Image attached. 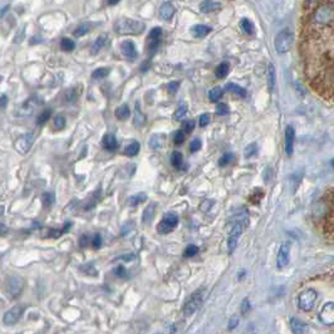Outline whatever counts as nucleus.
Segmentation results:
<instances>
[{
    "label": "nucleus",
    "mask_w": 334,
    "mask_h": 334,
    "mask_svg": "<svg viewBox=\"0 0 334 334\" xmlns=\"http://www.w3.org/2000/svg\"><path fill=\"white\" fill-rule=\"evenodd\" d=\"M6 233H8V228H6L4 224L0 223V236H3V235H5Z\"/></svg>",
    "instance_id": "55"
},
{
    "label": "nucleus",
    "mask_w": 334,
    "mask_h": 334,
    "mask_svg": "<svg viewBox=\"0 0 334 334\" xmlns=\"http://www.w3.org/2000/svg\"><path fill=\"white\" fill-rule=\"evenodd\" d=\"M305 1L309 4V5H317V4H319L322 0H305Z\"/></svg>",
    "instance_id": "57"
},
{
    "label": "nucleus",
    "mask_w": 334,
    "mask_h": 334,
    "mask_svg": "<svg viewBox=\"0 0 334 334\" xmlns=\"http://www.w3.org/2000/svg\"><path fill=\"white\" fill-rule=\"evenodd\" d=\"M202 303H203V289H200L198 290V292L194 293V294L187 299L186 303H185L184 310H182L185 317H191V315L202 305Z\"/></svg>",
    "instance_id": "5"
},
{
    "label": "nucleus",
    "mask_w": 334,
    "mask_h": 334,
    "mask_svg": "<svg viewBox=\"0 0 334 334\" xmlns=\"http://www.w3.org/2000/svg\"><path fill=\"white\" fill-rule=\"evenodd\" d=\"M155 214H156V205L155 203H150L147 207L143 211V216H142V223L148 225V224L152 223L153 217H155Z\"/></svg>",
    "instance_id": "20"
},
{
    "label": "nucleus",
    "mask_w": 334,
    "mask_h": 334,
    "mask_svg": "<svg viewBox=\"0 0 334 334\" xmlns=\"http://www.w3.org/2000/svg\"><path fill=\"white\" fill-rule=\"evenodd\" d=\"M185 138H186V134L184 131H177L175 134V137H173V141H175L176 145H181V143L185 142Z\"/></svg>",
    "instance_id": "43"
},
{
    "label": "nucleus",
    "mask_w": 334,
    "mask_h": 334,
    "mask_svg": "<svg viewBox=\"0 0 334 334\" xmlns=\"http://www.w3.org/2000/svg\"><path fill=\"white\" fill-rule=\"evenodd\" d=\"M210 32H211V28L207 27V25H202V24H198L192 28V33H194V35L195 36H198V38H202V36L207 35Z\"/></svg>",
    "instance_id": "22"
},
{
    "label": "nucleus",
    "mask_w": 334,
    "mask_h": 334,
    "mask_svg": "<svg viewBox=\"0 0 334 334\" xmlns=\"http://www.w3.org/2000/svg\"><path fill=\"white\" fill-rule=\"evenodd\" d=\"M146 200H147V195L143 194V192H141V194H137V195H134L128 199V205L134 207V206H137V205H139V203L145 202Z\"/></svg>",
    "instance_id": "24"
},
{
    "label": "nucleus",
    "mask_w": 334,
    "mask_h": 334,
    "mask_svg": "<svg viewBox=\"0 0 334 334\" xmlns=\"http://www.w3.org/2000/svg\"><path fill=\"white\" fill-rule=\"evenodd\" d=\"M161 34H162V29L161 28H153L152 31L150 32L148 34V39H147V49L151 54L155 53L160 44V39H161Z\"/></svg>",
    "instance_id": "12"
},
{
    "label": "nucleus",
    "mask_w": 334,
    "mask_h": 334,
    "mask_svg": "<svg viewBox=\"0 0 334 334\" xmlns=\"http://www.w3.org/2000/svg\"><path fill=\"white\" fill-rule=\"evenodd\" d=\"M175 11H176V9L172 4L165 3V4H162V6L160 8V17L167 22V20L172 19L173 15H175Z\"/></svg>",
    "instance_id": "17"
},
{
    "label": "nucleus",
    "mask_w": 334,
    "mask_h": 334,
    "mask_svg": "<svg viewBox=\"0 0 334 334\" xmlns=\"http://www.w3.org/2000/svg\"><path fill=\"white\" fill-rule=\"evenodd\" d=\"M290 328H292L293 333L297 334L305 333V332L308 331V326H306L304 322H301V319H298L297 317L290 318Z\"/></svg>",
    "instance_id": "18"
},
{
    "label": "nucleus",
    "mask_w": 334,
    "mask_h": 334,
    "mask_svg": "<svg viewBox=\"0 0 334 334\" xmlns=\"http://www.w3.org/2000/svg\"><path fill=\"white\" fill-rule=\"evenodd\" d=\"M239 323L240 318L237 317V315H233V317L230 318V320H229V329H230V331H234V329L239 326Z\"/></svg>",
    "instance_id": "48"
},
{
    "label": "nucleus",
    "mask_w": 334,
    "mask_h": 334,
    "mask_svg": "<svg viewBox=\"0 0 334 334\" xmlns=\"http://www.w3.org/2000/svg\"><path fill=\"white\" fill-rule=\"evenodd\" d=\"M6 289H8V293L11 297H18L23 290V280L19 276H11L8 279Z\"/></svg>",
    "instance_id": "13"
},
{
    "label": "nucleus",
    "mask_w": 334,
    "mask_h": 334,
    "mask_svg": "<svg viewBox=\"0 0 334 334\" xmlns=\"http://www.w3.org/2000/svg\"><path fill=\"white\" fill-rule=\"evenodd\" d=\"M146 25L141 20L131 18H121L114 24V31L120 35H136L145 31Z\"/></svg>",
    "instance_id": "2"
},
{
    "label": "nucleus",
    "mask_w": 334,
    "mask_h": 334,
    "mask_svg": "<svg viewBox=\"0 0 334 334\" xmlns=\"http://www.w3.org/2000/svg\"><path fill=\"white\" fill-rule=\"evenodd\" d=\"M23 310L24 309H23V306L20 305H17L14 306V308H11L10 310H8L3 317L4 324H5V326H14L18 320L20 319V317H22Z\"/></svg>",
    "instance_id": "11"
},
{
    "label": "nucleus",
    "mask_w": 334,
    "mask_h": 334,
    "mask_svg": "<svg viewBox=\"0 0 334 334\" xmlns=\"http://www.w3.org/2000/svg\"><path fill=\"white\" fill-rule=\"evenodd\" d=\"M4 211H5V209H4V206H0V216L4 214Z\"/></svg>",
    "instance_id": "60"
},
{
    "label": "nucleus",
    "mask_w": 334,
    "mask_h": 334,
    "mask_svg": "<svg viewBox=\"0 0 334 334\" xmlns=\"http://www.w3.org/2000/svg\"><path fill=\"white\" fill-rule=\"evenodd\" d=\"M199 253V248L196 245H189L186 248V250H185L184 255L186 256V258H192V256H195L196 254Z\"/></svg>",
    "instance_id": "42"
},
{
    "label": "nucleus",
    "mask_w": 334,
    "mask_h": 334,
    "mask_svg": "<svg viewBox=\"0 0 334 334\" xmlns=\"http://www.w3.org/2000/svg\"><path fill=\"white\" fill-rule=\"evenodd\" d=\"M221 4L214 1V0H203L202 3L200 4V10L205 14H209V13H214V11L220 10Z\"/></svg>",
    "instance_id": "16"
},
{
    "label": "nucleus",
    "mask_w": 334,
    "mask_h": 334,
    "mask_svg": "<svg viewBox=\"0 0 334 334\" xmlns=\"http://www.w3.org/2000/svg\"><path fill=\"white\" fill-rule=\"evenodd\" d=\"M215 112H216V114H219V116H225L226 113H229V112H230V109H229L228 104L219 103L216 106V109H215Z\"/></svg>",
    "instance_id": "44"
},
{
    "label": "nucleus",
    "mask_w": 334,
    "mask_h": 334,
    "mask_svg": "<svg viewBox=\"0 0 334 334\" xmlns=\"http://www.w3.org/2000/svg\"><path fill=\"white\" fill-rule=\"evenodd\" d=\"M229 69H230V66H229V63L224 62V63L220 64V66H217L216 70H215V74H216V77L219 79H223V78H225L226 75H228Z\"/></svg>",
    "instance_id": "26"
},
{
    "label": "nucleus",
    "mask_w": 334,
    "mask_h": 334,
    "mask_svg": "<svg viewBox=\"0 0 334 334\" xmlns=\"http://www.w3.org/2000/svg\"><path fill=\"white\" fill-rule=\"evenodd\" d=\"M233 160H234V153H225V155H223V156L220 157V160H219V166L220 167L228 166Z\"/></svg>",
    "instance_id": "38"
},
{
    "label": "nucleus",
    "mask_w": 334,
    "mask_h": 334,
    "mask_svg": "<svg viewBox=\"0 0 334 334\" xmlns=\"http://www.w3.org/2000/svg\"><path fill=\"white\" fill-rule=\"evenodd\" d=\"M242 229H244V226H242L240 223L233 224V228H231L230 235H229V239H228L229 254H233L235 251V249H236L237 242H239V237L242 233Z\"/></svg>",
    "instance_id": "7"
},
{
    "label": "nucleus",
    "mask_w": 334,
    "mask_h": 334,
    "mask_svg": "<svg viewBox=\"0 0 334 334\" xmlns=\"http://www.w3.org/2000/svg\"><path fill=\"white\" fill-rule=\"evenodd\" d=\"M195 126H196L195 121H192V120L187 121V122L184 125V132H185V134H190V132L194 131Z\"/></svg>",
    "instance_id": "50"
},
{
    "label": "nucleus",
    "mask_w": 334,
    "mask_h": 334,
    "mask_svg": "<svg viewBox=\"0 0 334 334\" xmlns=\"http://www.w3.org/2000/svg\"><path fill=\"white\" fill-rule=\"evenodd\" d=\"M120 259H122V260H134V254H130V255H123L122 258H120Z\"/></svg>",
    "instance_id": "56"
},
{
    "label": "nucleus",
    "mask_w": 334,
    "mask_h": 334,
    "mask_svg": "<svg viewBox=\"0 0 334 334\" xmlns=\"http://www.w3.org/2000/svg\"><path fill=\"white\" fill-rule=\"evenodd\" d=\"M290 263V244L289 242H284L281 244L280 249H279L278 256H276V267L279 269H284L288 267Z\"/></svg>",
    "instance_id": "10"
},
{
    "label": "nucleus",
    "mask_w": 334,
    "mask_h": 334,
    "mask_svg": "<svg viewBox=\"0 0 334 334\" xmlns=\"http://www.w3.org/2000/svg\"><path fill=\"white\" fill-rule=\"evenodd\" d=\"M165 137H162L161 134H153L150 139V146L152 150H160V148L164 146Z\"/></svg>",
    "instance_id": "25"
},
{
    "label": "nucleus",
    "mask_w": 334,
    "mask_h": 334,
    "mask_svg": "<svg viewBox=\"0 0 334 334\" xmlns=\"http://www.w3.org/2000/svg\"><path fill=\"white\" fill-rule=\"evenodd\" d=\"M64 126H66V118L63 116H57L54 118V127H56V130H63Z\"/></svg>",
    "instance_id": "45"
},
{
    "label": "nucleus",
    "mask_w": 334,
    "mask_h": 334,
    "mask_svg": "<svg viewBox=\"0 0 334 334\" xmlns=\"http://www.w3.org/2000/svg\"><path fill=\"white\" fill-rule=\"evenodd\" d=\"M100 245H102V237L100 235H96L95 239H93V248L95 249H100Z\"/></svg>",
    "instance_id": "54"
},
{
    "label": "nucleus",
    "mask_w": 334,
    "mask_h": 334,
    "mask_svg": "<svg viewBox=\"0 0 334 334\" xmlns=\"http://www.w3.org/2000/svg\"><path fill=\"white\" fill-rule=\"evenodd\" d=\"M89 241H91V237H89L88 235H83V236L79 239V245H81L82 248H86V246H88Z\"/></svg>",
    "instance_id": "53"
},
{
    "label": "nucleus",
    "mask_w": 334,
    "mask_h": 334,
    "mask_svg": "<svg viewBox=\"0 0 334 334\" xmlns=\"http://www.w3.org/2000/svg\"><path fill=\"white\" fill-rule=\"evenodd\" d=\"M294 141H295V131L293 126H288L285 130V152L287 155H293L294 151Z\"/></svg>",
    "instance_id": "15"
},
{
    "label": "nucleus",
    "mask_w": 334,
    "mask_h": 334,
    "mask_svg": "<svg viewBox=\"0 0 334 334\" xmlns=\"http://www.w3.org/2000/svg\"><path fill=\"white\" fill-rule=\"evenodd\" d=\"M114 114H116V117L120 121H126L131 116V109H130V107L127 104H122V106H120L116 109Z\"/></svg>",
    "instance_id": "21"
},
{
    "label": "nucleus",
    "mask_w": 334,
    "mask_h": 334,
    "mask_svg": "<svg viewBox=\"0 0 334 334\" xmlns=\"http://www.w3.org/2000/svg\"><path fill=\"white\" fill-rule=\"evenodd\" d=\"M114 274L117 276H121V278H125L127 275V271H126V269L123 267H118L114 269Z\"/></svg>",
    "instance_id": "52"
},
{
    "label": "nucleus",
    "mask_w": 334,
    "mask_h": 334,
    "mask_svg": "<svg viewBox=\"0 0 334 334\" xmlns=\"http://www.w3.org/2000/svg\"><path fill=\"white\" fill-rule=\"evenodd\" d=\"M139 143L138 142H132L131 145H128L127 147L125 148V155L126 156H130V157H134L136 156L137 153L139 152Z\"/></svg>",
    "instance_id": "28"
},
{
    "label": "nucleus",
    "mask_w": 334,
    "mask_h": 334,
    "mask_svg": "<svg viewBox=\"0 0 334 334\" xmlns=\"http://www.w3.org/2000/svg\"><path fill=\"white\" fill-rule=\"evenodd\" d=\"M106 42H107V35L98 36V39L96 40V43L93 44V47H92V53L93 54L98 53V52H100V50L104 47Z\"/></svg>",
    "instance_id": "31"
},
{
    "label": "nucleus",
    "mask_w": 334,
    "mask_h": 334,
    "mask_svg": "<svg viewBox=\"0 0 334 334\" xmlns=\"http://www.w3.org/2000/svg\"><path fill=\"white\" fill-rule=\"evenodd\" d=\"M182 161H184V157H182L181 152H173L172 156H171V164H172L173 167L176 168H180L182 165Z\"/></svg>",
    "instance_id": "33"
},
{
    "label": "nucleus",
    "mask_w": 334,
    "mask_h": 334,
    "mask_svg": "<svg viewBox=\"0 0 334 334\" xmlns=\"http://www.w3.org/2000/svg\"><path fill=\"white\" fill-rule=\"evenodd\" d=\"M226 92H233L235 95L240 96V97H246V89H244L242 87L237 86L235 83H228L225 87Z\"/></svg>",
    "instance_id": "23"
},
{
    "label": "nucleus",
    "mask_w": 334,
    "mask_h": 334,
    "mask_svg": "<svg viewBox=\"0 0 334 334\" xmlns=\"http://www.w3.org/2000/svg\"><path fill=\"white\" fill-rule=\"evenodd\" d=\"M8 9H9V6H5V8L3 9V10H0V17H3V15L6 13V10H8Z\"/></svg>",
    "instance_id": "58"
},
{
    "label": "nucleus",
    "mask_w": 334,
    "mask_h": 334,
    "mask_svg": "<svg viewBox=\"0 0 334 334\" xmlns=\"http://www.w3.org/2000/svg\"><path fill=\"white\" fill-rule=\"evenodd\" d=\"M209 123H210V114L209 113H203L202 116L200 117V126H201V127H206Z\"/></svg>",
    "instance_id": "51"
},
{
    "label": "nucleus",
    "mask_w": 334,
    "mask_h": 334,
    "mask_svg": "<svg viewBox=\"0 0 334 334\" xmlns=\"http://www.w3.org/2000/svg\"><path fill=\"white\" fill-rule=\"evenodd\" d=\"M75 44L74 42H73L72 39H69V38H63L61 42V48L63 50H66V52H72L73 49H74Z\"/></svg>",
    "instance_id": "37"
},
{
    "label": "nucleus",
    "mask_w": 334,
    "mask_h": 334,
    "mask_svg": "<svg viewBox=\"0 0 334 334\" xmlns=\"http://www.w3.org/2000/svg\"><path fill=\"white\" fill-rule=\"evenodd\" d=\"M178 87H180V82H176V81L170 82V83L167 84V91H168L171 95H173V93L177 92Z\"/></svg>",
    "instance_id": "49"
},
{
    "label": "nucleus",
    "mask_w": 334,
    "mask_h": 334,
    "mask_svg": "<svg viewBox=\"0 0 334 334\" xmlns=\"http://www.w3.org/2000/svg\"><path fill=\"white\" fill-rule=\"evenodd\" d=\"M109 72H111V69L109 68H97V69L93 72L92 77L95 79H102L104 78V77H107V75L109 74Z\"/></svg>",
    "instance_id": "36"
},
{
    "label": "nucleus",
    "mask_w": 334,
    "mask_h": 334,
    "mask_svg": "<svg viewBox=\"0 0 334 334\" xmlns=\"http://www.w3.org/2000/svg\"><path fill=\"white\" fill-rule=\"evenodd\" d=\"M312 22L317 27H333L334 22V4L332 0L329 1H320L317 4L314 13H313Z\"/></svg>",
    "instance_id": "1"
},
{
    "label": "nucleus",
    "mask_w": 334,
    "mask_h": 334,
    "mask_svg": "<svg viewBox=\"0 0 334 334\" xmlns=\"http://www.w3.org/2000/svg\"><path fill=\"white\" fill-rule=\"evenodd\" d=\"M50 114H52L50 109H47V111L42 112V113H40L39 116H38V120H36V123H38V125H44V123L47 122V121L50 118Z\"/></svg>",
    "instance_id": "40"
},
{
    "label": "nucleus",
    "mask_w": 334,
    "mask_h": 334,
    "mask_svg": "<svg viewBox=\"0 0 334 334\" xmlns=\"http://www.w3.org/2000/svg\"><path fill=\"white\" fill-rule=\"evenodd\" d=\"M134 126H137V127H142L146 122V116L142 113V112H141L138 104L136 106V116H134Z\"/></svg>",
    "instance_id": "30"
},
{
    "label": "nucleus",
    "mask_w": 334,
    "mask_h": 334,
    "mask_svg": "<svg viewBox=\"0 0 334 334\" xmlns=\"http://www.w3.org/2000/svg\"><path fill=\"white\" fill-rule=\"evenodd\" d=\"M256 152H258V145H256V143H250L249 146H246L245 148L246 157H253L254 155H256Z\"/></svg>",
    "instance_id": "41"
},
{
    "label": "nucleus",
    "mask_w": 334,
    "mask_h": 334,
    "mask_svg": "<svg viewBox=\"0 0 334 334\" xmlns=\"http://www.w3.org/2000/svg\"><path fill=\"white\" fill-rule=\"evenodd\" d=\"M317 298H318L317 290H314L313 288L304 289L303 292L299 293L298 295V308L305 313L312 312V310L314 309Z\"/></svg>",
    "instance_id": "3"
},
{
    "label": "nucleus",
    "mask_w": 334,
    "mask_h": 334,
    "mask_svg": "<svg viewBox=\"0 0 334 334\" xmlns=\"http://www.w3.org/2000/svg\"><path fill=\"white\" fill-rule=\"evenodd\" d=\"M319 320L327 327L334 326V303L333 301H329V303L324 304L323 308H322L319 312Z\"/></svg>",
    "instance_id": "8"
},
{
    "label": "nucleus",
    "mask_w": 334,
    "mask_h": 334,
    "mask_svg": "<svg viewBox=\"0 0 334 334\" xmlns=\"http://www.w3.org/2000/svg\"><path fill=\"white\" fill-rule=\"evenodd\" d=\"M102 142H103L104 148H106V150H108V151L117 150V147H118L117 139H116V137H114L113 134H104L103 138H102Z\"/></svg>",
    "instance_id": "19"
},
{
    "label": "nucleus",
    "mask_w": 334,
    "mask_h": 334,
    "mask_svg": "<svg viewBox=\"0 0 334 334\" xmlns=\"http://www.w3.org/2000/svg\"><path fill=\"white\" fill-rule=\"evenodd\" d=\"M178 224V216L175 214V212H166L162 217V220L160 221L159 225H157V231H159L160 234L165 235L168 234L173 229L177 226Z\"/></svg>",
    "instance_id": "6"
},
{
    "label": "nucleus",
    "mask_w": 334,
    "mask_h": 334,
    "mask_svg": "<svg viewBox=\"0 0 334 334\" xmlns=\"http://www.w3.org/2000/svg\"><path fill=\"white\" fill-rule=\"evenodd\" d=\"M267 84H269V91L273 92L274 86H275V69H274L273 64H270L267 69Z\"/></svg>",
    "instance_id": "27"
},
{
    "label": "nucleus",
    "mask_w": 334,
    "mask_h": 334,
    "mask_svg": "<svg viewBox=\"0 0 334 334\" xmlns=\"http://www.w3.org/2000/svg\"><path fill=\"white\" fill-rule=\"evenodd\" d=\"M120 0H108V4L109 5H114V4H117Z\"/></svg>",
    "instance_id": "59"
},
{
    "label": "nucleus",
    "mask_w": 334,
    "mask_h": 334,
    "mask_svg": "<svg viewBox=\"0 0 334 334\" xmlns=\"http://www.w3.org/2000/svg\"><path fill=\"white\" fill-rule=\"evenodd\" d=\"M33 142H34V134H25L15 141L14 147L18 152L22 153V155H25V153L29 152V150H31L32 146H33Z\"/></svg>",
    "instance_id": "9"
},
{
    "label": "nucleus",
    "mask_w": 334,
    "mask_h": 334,
    "mask_svg": "<svg viewBox=\"0 0 334 334\" xmlns=\"http://www.w3.org/2000/svg\"><path fill=\"white\" fill-rule=\"evenodd\" d=\"M186 113H187V106H186V104H181V106L176 109L175 113H173V120L181 121L182 118L186 116Z\"/></svg>",
    "instance_id": "35"
},
{
    "label": "nucleus",
    "mask_w": 334,
    "mask_h": 334,
    "mask_svg": "<svg viewBox=\"0 0 334 334\" xmlns=\"http://www.w3.org/2000/svg\"><path fill=\"white\" fill-rule=\"evenodd\" d=\"M294 43V35L292 32L289 31H281L280 33L276 35L275 42H274V47H275L276 53L285 54L288 53L293 47Z\"/></svg>",
    "instance_id": "4"
},
{
    "label": "nucleus",
    "mask_w": 334,
    "mask_h": 334,
    "mask_svg": "<svg viewBox=\"0 0 334 334\" xmlns=\"http://www.w3.org/2000/svg\"><path fill=\"white\" fill-rule=\"evenodd\" d=\"M42 202L45 207L52 206V205H53V202H54V195H53V194H49V192L44 194V195L42 196Z\"/></svg>",
    "instance_id": "39"
},
{
    "label": "nucleus",
    "mask_w": 334,
    "mask_h": 334,
    "mask_svg": "<svg viewBox=\"0 0 334 334\" xmlns=\"http://www.w3.org/2000/svg\"><path fill=\"white\" fill-rule=\"evenodd\" d=\"M251 310V304H250V301H249L248 298H245L244 301H242L241 303V314L242 315H246Z\"/></svg>",
    "instance_id": "46"
},
{
    "label": "nucleus",
    "mask_w": 334,
    "mask_h": 334,
    "mask_svg": "<svg viewBox=\"0 0 334 334\" xmlns=\"http://www.w3.org/2000/svg\"><path fill=\"white\" fill-rule=\"evenodd\" d=\"M223 93L224 91L221 87H215V88H212L209 92V100H211V102H217V100L223 97Z\"/></svg>",
    "instance_id": "29"
},
{
    "label": "nucleus",
    "mask_w": 334,
    "mask_h": 334,
    "mask_svg": "<svg viewBox=\"0 0 334 334\" xmlns=\"http://www.w3.org/2000/svg\"><path fill=\"white\" fill-rule=\"evenodd\" d=\"M121 52H122L123 56L126 58H128L130 61H134L137 58V49L136 45L134 44V42L131 40H126L121 44Z\"/></svg>",
    "instance_id": "14"
},
{
    "label": "nucleus",
    "mask_w": 334,
    "mask_h": 334,
    "mask_svg": "<svg viewBox=\"0 0 334 334\" xmlns=\"http://www.w3.org/2000/svg\"><path fill=\"white\" fill-rule=\"evenodd\" d=\"M240 27H241V31L246 34H253L254 33V24L249 19H242L240 23Z\"/></svg>",
    "instance_id": "34"
},
{
    "label": "nucleus",
    "mask_w": 334,
    "mask_h": 334,
    "mask_svg": "<svg viewBox=\"0 0 334 334\" xmlns=\"http://www.w3.org/2000/svg\"><path fill=\"white\" fill-rule=\"evenodd\" d=\"M91 31V23H82L81 25H78L77 27V29L74 31V35L75 36H82L84 35V34H87L88 32Z\"/></svg>",
    "instance_id": "32"
},
{
    "label": "nucleus",
    "mask_w": 334,
    "mask_h": 334,
    "mask_svg": "<svg viewBox=\"0 0 334 334\" xmlns=\"http://www.w3.org/2000/svg\"><path fill=\"white\" fill-rule=\"evenodd\" d=\"M201 146H202V142H201V139L200 138H195V139H194V141H192L191 143H190V151H191L192 153L198 152V151L201 148Z\"/></svg>",
    "instance_id": "47"
}]
</instances>
